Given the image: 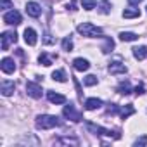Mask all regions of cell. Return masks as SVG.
Returning <instances> with one entry per match:
<instances>
[{"mask_svg":"<svg viewBox=\"0 0 147 147\" xmlns=\"http://www.w3.org/2000/svg\"><path fill=\"white\" fill-rule=\"evenodd\" d=\"M59 125H61L59 118L52 116V114H42L36 118V128H40V130H50V128L59 126Z\"/></svg>","mask_w":147,"mask_h":147,"instance_id":"6da1fadb","label":"cell"},{"mask_svg":"<svg viewBox=\"0 0 147 147\" xmlns=\"http://www.w3.org/2000/svg\"><path fill=\"white\" fill-rule=\"evenodd\" d=\"M78 33L83 35V36H92V38H97V36H104V31L97 26H94L92 23H82L78 24Z\"/></svg>","mask_w":147,"mask_h":147,"instance_id":"7a4b0ae2","label":"cell"},{"mask_svg":"<svg viewBox=\"0 0 147 147\" xmlns=\"http://www.w3.org/2000/svg\"><path fill=\"white\" fill-rule=\"evenodd\" d=\"M87 128H88V131H92L94 135H106V137H111V138H121V135H119V131H113V130H107V128H102V126H99V125H94V123H87Z\"/></svg>","mask_w":147,"mask_h":147,"instance_id":"3957f363","label":"cell"},{"mask_svg":"<svg viewBox=\"0 0 147 147\" xmlns=\"http://www.w3.org/2000/svg\"><path fill=\"white\" fill-rule=\"evenodd\" d=\"M62 114H64V118H67V119H71V121H75V123H78V121H82V119H83V114H82V113H78L73 104L64 106Z\"/></svg>","mask_w":147,"mask_h":147,"instance_id":"277c9868","label":"cell"},{"mask_svg":"<svg viewBox=\"0 0 147 147\" xmlns=\"http://www.w3.org/2000/svg\"><path fill=\"white\" fill-rule=\"evenodd\" d=\"M0 38H2V50H9V47L18 42V33L16 31H5V33H2Z\"/></svg>","mask_w":147,"mask_h":147,"instance_id":"5b68a950","label":"cell"},{"mask_svg":"<svg viewBox=\"0 0 147 147\" xmlns=\"http://www.w3.org/2000/svg\"><path fill=\"white\" fill-rule=\"evenodd\" d=\"M21 21H23L21 14H19L18 11H14V9L4 14V23H5V24H12V26H18V24H21Z\"/></svg>","mask_w":147,"mask_h":147,"instance_id":"8992f818","label":"cell"},{"mask_svg":"<svg viewBox=\"0 0 147 147\" xmlns=\"http://www.w3.org/2000/svg\"><path fill=\"white\" fill-rule=\"evenodd\" d=\"M0 67H2V71L5 73V75H11V73L16 71V62L12 57H4L2 62H0Z\"/></svg>","mask_w":147,"mask_h":147,"instance_id":"52a82bcc","label":"cell"},{"mask_svg":"<svg viewBox=\"0 0 147 147\" xmlns=\"http://www.w3.org/2000/svg\"><path fill=\"white\" fill-rule=\"evenodd\" d=\"M26 92H28V95L33 97V99H40V97H42V87H40L38 83L28 82V83H26Z\"/></svg>","mask_w":147,"mask_h":147,"instance_id":"ba28073f","label":"cell"},{"mask_svg":"<svg viewBox=\"0 0 147 147\" xmlns=\"http://www.w3.org/2000/svg\"><path fill=\"white\" fill-rule=\"evenodd\" d=\"M14 88H16L14 82H9V80H2V83H0V90H2V95H5V97L12 95V94H14Z\"/></svg>","mask_w":147,"mask_h":147,"instance_id":"9c48e42d","label":"cell"},{"mask_svg":"<svg viewBox=\"0 0 147 147\" xmlns=\"http://www.w3.org/2000/svg\"><path fill=\"white\" fill-rule=\"evenodd\" d=\"M128 69H126V66L125 64H121V62H111L109 64V73H111V75H125V73H126Z\"/></svg>","mask_w":147,"mask_h":147,"instance_id":"30bf717a","label":"cell"},{"mask_svg":"<svg viewBox=\"0 0 147 147\" xmlns=\"http://www.w3.org/2000/svg\"><path fill=\"white\" fill-rule=\"evenodd\" d=\"M26 12H28V16H31V18H38V16L42 14V7H40L36 2H28V4H26Z\"/></svg>","mask_w":147,"mask_h":147,"instance_id":"8fae6325","label":"cell"},{"mask_svg":"<svg viewBox=\"0 0 147 147\" xmlns=\"http://www.w3.org/2000/svg\"><path fill=\"white\" fill-rule=\"evenodd\" d=\"M24 42L28 43V45H36V31L35 30H31V28H26L24 30Z\"/></svg>","mask_w":147,"mask_h":147,"instance_id":"7c38bea8","label":"cell"},{"mask_svg":"<svg viewBox=\"0 0 147 147\" xmlns=\"http://www.w3.org/2000/svg\"><path fill=\"white\" fill-rule=\"evenodd\" d=\"M47 99H49L52 104H64V102H66V97H64V95L55 94V92H52V90L47 92Z\"/></svg>","mask_w":147,"mask_h":147,"instance_id":"4fadbf2b","label":"cell"},{"mask_svg":"<svg viewBox=\"0 0 147 147\" xmlns=\"http://www.w3.org/2000/svg\"><path fill=\"white\" fill-rule=\"evenodd\" d=\"M100 106H102V100L97 99V97H92V99H87V100H85V109H87V111L99 109Z\"/></svg>","mask_w":147,"mask_h":147,"instance_id":"5bb4252c","label":"cell"},{"mask_svg":"<svg viewBox=\"0 0 147 147\" xmlns=\"http://www.w3.org/2000/svg\"><path fill=\"white\" fill-rule=\"evenodd\" d=\"M73 66H75V69H76V71H87V69L90 67V62H88L87 59L78 57V59L73 61Z\"/></svg>","mask_w":147,"mask_h":147,"instance_id":"9a60e30c","label":"cell"},{"mask_svg":"<svg viewBox=\"0 0 147 147\" xmlns=\"http://www.w3.org/2000/svg\"><path fill=\"white\" fill-rule=\"evenodd\" d=\"M113 49H114V40H113L111 36H104L102 52H104V54H109V52H113Z\"/></svg>","mask_w":147,"mask_h":147,"instance_id":"2e32d148","label":"cell"},{"mask_svg":"<svg viewBox=\"0 0 147 147\" xmlns=\"http://www.w3.org/2000/svg\"><path fill=\"white\" fill-rule=\"evenodd\" d=\"M131 114H135V107L131 106V104H126L125 107H121L119 109V116L123 118V119H126L128 116H131Z\"/></svg>","mask_w":147,"mask_h":147,"instance_id":"e0dca14e","label":"cell"},{"mask_svg":"<svg viewBox=\"0 0 147 147\" xmlns=\"http://www.w3.org/2000/svg\"><path fill=\"white\" fill-rule=\"evenodd\" d=\"M137 38H138V35H135L131 31H121L119 33V40L121 42H135Z\"/></svg>","mask_w":147,"mask_h":147,"instance_id":"ac0fdd59","label":"cell"},{"mask_svg":"<svg viewBox=\"0 0 147 147\" xmlns=\"http://www.w3.org/2000/svg\"><path fill=\"white\" fill-rule=\"evenodd\" d=\"M145 55H147V49L145 47H135L133 49V57L135 59H138V61H142V59H145Z\"/></svg>","mask_w":147,"mask_h":147,"instance_id":"d6986e66","label":"cell"},{"mask_svg":"<svg viewBox=\"0 0 147 147\" xmlns=\"http://www.w3.org/2000/svg\"><path fill=\"white\" fill-rule=\"evenodd\" d=\"M123 18H125V19L140 18V11H138V9H126V11H123Z\"/></svg>","mask_w":147,"mask_h":147,"instance_id":"ffe728a7","label":"cell"},{"mask_svg":"<svg viewBox=\"0 0 147 147\" xmlns=\"http://www.w3.org/2000/svg\"><path fill=\"white\" fill-rule=\"evenodd\" d=\"M118 92H119L121 95H128V94L131 92V87H130V82H121V83L118 85Z\"/></svg>","mask_w":147,"mask_h":147,"instance_id":"44dd1931","label":"cell"},{"mask_svg":"<svg viewBox=\"0 0 147 147\" xmlns=\"http://www.w3.org/2000/svg\"><path fill=\"white\" fill-rule=\"evenodd\" d=\"M52 78H54L55 82L64 83V82H66V73H64L62 69H57V71H54V73H52Z\"/></svg>","mask_w":147,"mask_h":147,"instance_id":"7402d4cb","label":"cell"},{"mask_svg":"<svg viewBox=\"0 0 147 147\" xmlns=\"http://www.w3.org/2000/svg\"><path fill=\"white\" fill-rule=\"evenodd\" d=\"M52 59H54V57H50L49 54H45V52H43V54H40L38 62H40L42 66H50V64H52Z\"/></svg>","mask_w":147,"mask_h":147,"instance_id":"603a6c76","label":"cell"},{"mask_svg":"<svg viewBox=\"0 0 147 147\" xmlns=\"http://www.w3.org/2000/svg\"><path fill=\"white\" fill-rule=\"evenodd\" d=\"M97 5V0H82V7L85 11H92Z\"/></svg>","mask_w":147,"mask_h":147,"instance_id":"cb8c5ba5","label":"cell"},{"mask_svg":"<svg viewBox=\"0 0 147 147\" xmlns=\"http://www.w3.org/2000/svg\"><path fill=\"white\" fill-rule=\"evenodd\" d=\"M83 83H85L87 87H94V85H97V76H95V75H88V76H85Z\"/></svg>","mask_w":147,"mask_h":147,"instance_id":"d4e9b609","label":"cell"},{"mask_svg":"<svg viewBox=\"0 0 147 147\" xmlns=\"http://www.w3.org/2000/svg\"><path fill=\"white\" fill-rule=\"evenodd\" d=\"M57 144H73V145H78L80 142H78L76 138H69V137H62V138H59V140H57Z\"/></svg>","mask_w":147,"mask_h":147,"instance_id":"484cf974","label":"cell"},{"mask_svg":"<svg viewBox=\"0 0 147 147\" xmlns=\"http://www.w3.org/2000/svg\"><path fill=\"white\" fill-rule=\"evenodd\" d=\"M62 49H64L66 52H71V50H73V42H71V38H64V40H62Z\"/></svg>","mask_w":147,"mask_h":147,"instance_id":"4316f807","label":"cell"},{"mask_svg":"<svg viewBox=\"0 0 147 147\" xmlns=\"http://www.w3.org/2000/svg\"><path fill=\"white\" fill-rule=\"evenodd\" d=\"M14 7V4L11 2V0H0V9H12Z\"/></svg>","mask_w":147,"mask_h":147,"instance_id":"83f0119b","label":"cell"},{"mask_svg":"<svg viewBox=\"0 0 147 147\" xmlns=\"http://www.w3.org/2000/svg\"><path fill=\"white\" fill-rule=\"evenodd\" d=\"M116 113H119V106H116V104H109V107H107V114L113 116V114H116Z\"/></svg>","mask_w":147,"mask_h":147,"instance_id":"f1b7e54d","label":"cell"},{"mask_svg":"<svg viewBox=\"0 0 147 147\" xmlns=\"http://www.w3.org/2000/svg\"><path fill=\"white\" fill-rule=\"evenodd\" d=\"M133 145H135V147H142V145H147V135H144V137H140V138H137Z\"/></svg>","mask_w":147,"mask_h":147,"instance_id":"f546056e","label":"cell"},{"mask_svg":"<svg viewBox=\"0 0 147 147\" xmlns=\"http://www.w3.org/2000/svg\"><path fill=\"white\" fill-rule=\"evenodd\" d=\"M109 11H111V9H109V2H107V0H104V2L100 4V12H102V14H107Z\"/></svg>","mask_w":147,"mask_h":147,"instance_id":"4dcf8cb0","label":"cell"},{"mask_svg":"<svg viewBox=\"0 0 147 147\" xmlns=\"http://www.w3.org/2000/svg\"><path fill=\"white\" fill-rule=\"evenodd\" d=\"M135 94H137V95H142V94H144V85H137V87H135Z\"/></svg>","mask_w":147,"mask_h":147,"instance_id":"1f68e13d","label":"cell"},{"mask_svg":"<svg viewBox=\"0 0 147 147\" xmlns=\"http://www.w3.org/2000/svg\"><path fill=\"white\" fill-rule=\"evenodd\" d=\"M140 2H142V0H128V4H130V5H138Z\"/></svg>","mask_w":147,"mask_h":147,"instance_id":"d6a6232c","label":"cell"}]
</instances>
